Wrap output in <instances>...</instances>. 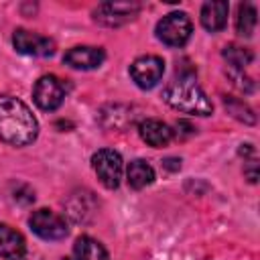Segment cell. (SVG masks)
I'll return each instance as SVG.
<instances>
[{
  "label": "cell",
  "instance_id": "1",
  "mask_svg": "<svg viewBox=\"0 0 260 260\" xmlns=\"http://www.w3.org/2000/svg\"><path fill=\"white\" fill-rule=\"evenodd\" d=\"M37 134L39 124L30 108L14 95H0V140L12 146H26L35 142Z\"/></svg>",
  "mask_w": 260,
  "mask_h": 260
},
{
  "label": "cell",
  "instance_id": "2",
  "mask_svg": "<svg viewBox=\"0 0 260 260\" xmlns=\"http://www.w3.org/2000/svg\"><path fill=\"white\" fill-rule=\"evenodd\" d=\"M162 98L171 108H175L183 114L209 116L213 112L211 100L205 95V91L201 89V85L195 81V77L191 73H183V75L175 77L165 87Z\"/></svg>",
  "mask_w": 260,
  "mask_h": 260
},
{
  "label": "cell",
  "instance_id": "3",
  "mask_svg": "<svg viewBox=\"0 0 260 260\" xmlns=\"http://www.w3.org/2000/svg\"><path fill=\"white\" fill-rule=\"evenodd\" d=\"M193 32L191 18L185 12H171L156 22V39L169 47H183Z\"/></svg>",
  "mask_w": 260,
  "mask_h": 260
},
{
  "label": "cell",
  "instance_id": "4",
  "mask_svg": "<svg viewBox=\"0 0 260 260\" xmlns=\"http://www.w3.org/2000/svg\"><path fill=\"white\" fill-rule=\"evenodd\" d=\"M91 167L106 189H116L122 179V156L112 148H100L91 156Z\"/></svg>",
  "mask_w": 260,
  "mask_h": 260
},
{
  "label": "cell",
  "instance_id": "5",
  "mask_svg": "<svg viewBox=\"0 0 260 260\" xmlns=\"http://www.w3.org/2000/svg\"><path fill=\"white\" fill-rule=\"evenodd\" d=\"M28 225L43 240H63L69 234L65 217H61L59 213H55L51 209H45V207L32 211V215L28 219Z\"/></svg>",
  "mask_w": 260,
  "mask_h": 260
},
{
  "label": "cell",
  "instance_id": "6",
  "mask_svg": "<svg viewBox=\"0 0 260 260\" xmlns=\"http://www.w3.org/2000/svg\"><path fill=\"white\" fill-rule=\"evenodd\" d=\"M165 73V61L156 55H142L130 65V77L140 89L154 87Z\"/></svg>",
  "mask_w": 260,
  "mask_h": 260
},
{
  "label": "cell",
  "instance_id": "7",
  "mask_svg": "<svg viewBox=\"0 0 260 260\" xmlns=\"http://www.w3.org/2000/svg\"><path fill=\"white\" fill-rule=\"evenodd\" d=\"M32 100L41 110L53 112L65 100V85L55 75H43L32 87Z\"/></svg>",
  "mask_w": 260,
  "mask_h": 260
},
{
  "label": "cell",
  "instance_id": "8",
  "mask_svg": "<svg viewBox=\"0 0 260 260\" xmlns=\"http://www.w3.org/2000/svg\"><path fill=\"white\" fill-rule=\"evenodd\" d=\"M140 10L138 2H104L93 10V18L106 26H120L136 18Z\"/></svg>",
  "mask_w": 260,
  "mask_h": 260
},
{
  "label": "cell",
  "instance_id": "9",
  "mask_svg": "<svg viewBox=\"0 0 260 260\" xmlns=\"http://www.w3.org/2000/svg\"><path fill=\"white\" fill-rule=\"evenodd\" d=\"M12 45L18 53L30 55V57H49L55 53V41L37 32H30L26 28H16L12 35Z\"/></svg>",
  "mask_w": 260,
  "mask_h": 260
},
{
  "label": "cell",
  "instance_id": "10",
  "mask_svg": "<svg viewBox=\"0 0 260 260\" xmlns=\"http://www.w3.org/2000/svg\"><path fill=\"white\" fill-rule=\"evenodd\" d=\"M106 53L102 47H73L63 55V63L73 69H95L104 63Z\"/></svg>",
  "mask_w": 260,
  "mask_h": 260
},
{
  "label": "cell",
  "instance_id": "11",
  "mask_svg": "<svg viewBox=\"0 0 260 260\" xmlns=\"http://www.w3.org/2000/svg\"><path fill=\"white\" fill-rule=\"evenodd\" d=\"M138 134L140 138L152 146V148H162L173 140V130L169 124H165L162 120L156 118H146L138 124Z\"/></svg>",
  "mask_w": 260,
  "mask_h": 260
},
{
  "label": "cell",
  "instance_id": "12",
  "mask_svg": "<svg viewBox=\"0 0 260 260\" xmlns=\"http://www.w3.org/2000/svg\"><path fill=\"white\" fill-rule=\"evenodd\" d=\"M228 12H230V4L223 0H211L205 2L201 6V24L209 30V32H217L223 30L228 24Z\"/></svg>",
  "mask_w": 260,
  "mask_h": 260
},
{
  "label": "cell",
  "instance_id": "13",
  "mask_svg": "<svg viewBox=\"0 0 260 260\" xmlns=\"http://www.w3.org/2000/svg\"><path fill=\"white\" fill-rule=\"evenodd\" d=\"M24 250H26V244L22 234L6 223H0V258L6 260L12 256H22Z\"/></svg>",
  "mask_w": 260,
  "mask_h": 260
},
{
  "label": "cell",
  "instance_id": "14",
  "mask_svg": "<svg viewBox=\"0 0 260 260\" xmlns=\"http://www.w3.org/2000/svg\"><path fill=\"white\" fill-rule=\"evenodd\" d=\"M126 181L132 189H144L146 185H150L154 181V169L142 160V158H136L132 162H128V169H126Z\"/></svg>",
  "mask_w": 260,
  "mask_h": 260
},
{
  "label": "cell",
  "instance_id": "15",
  "mask_svg": "<svg viewBox=\"0 0 260 260\" xmlns=\"http://www.w3.org/2000/svg\"><path fill=\"white\" fill-rule=\"evenodd\" d=\"M73 256H75V260H110L106 248L89 236H81L75 240Z\"/></svg>",
  "mask_w": 260,
  "mask_h": 260
},
{
  "label": "cell",
  "instance_id": "16",
  "mask_svg": "<svg viewBox=\"0 0 260 260\" xmlns=\"http://www.w3.org/2000/svg\"><path fill=\"white\" fill-rule=\"evenodd\" d=\"M221 55L232 65V69H240V71H244V67L250 65L252 59H254V53L248 47H242V45H236V43L225 45L223 51H221Z\"/></svg>",
  "mask_w": 260,
  "mask_h": 260
},
{
  "label": "cell",
  "instance_id": "17",
  "mask_svg": "<svg viewBox=\"0 0 260 260\" xmlns=\"http://www.w3.org/2000/svg\"><path fill=\"white\" fill-rule=\"evenodd\" d=\"M256 8L252 4H240L238 6V16H236V30L240 37H252L256 28Z\"/></svg>",
  "mask_w": 260,
  "mask_h": 260
},
{
  "label": "cell",
  "instance_id": "18",
  "mask_svg": "<svg viewBox=\"0 0 260 260\" xmlns=\"http://www.w3.org/2000/svg\"><path fill=\"white\" fill-rule=\"evenodd\" d=\"M89 197H91L89 191H81V193H75V195L69 199V203H67L69 215H71L75 221H87V219L93 215L95 207H85V201H87Z\"/></svg>",
  "mask_w": 260,
  "mask_h": 260
},
{
  "label": "cell",
  "instance_id": "19",
  "mask_svg": "<svg viewBox=\"0 0 260 260\" xmlns=\"http://www.w3.org/2000/svg\"><path fill=\"white\" fill-rule=\"evenodd\" d=\"M225 108L230 110V114H232L234 118H238V120H242V122H246V124H254V122H256L254 112H252L244 102H240V100H228V98H225Z\"/></svg>",
  "mask_w": 260,
  "mask_h": 260
},
{
  "label": "cell",
  "instance_id": "20",
  "mask_svg": "<svg viewBox=\"0 0 260 260\" xmlns=\"http://www.w3.org/2000/svg\"><path fill=\"white\" fill-rule=\"evenodd\" d=\"M228 77H230L232 83H234L238 89H242L244 93H252V91H254V81H252L248 75H244V71H240V69H232V67H230Z\"/></svg>",
  "mask_w": 260,
  "mask_h": 260
},
{
  "label": "cell",
  "instance_id": "21",
  "mask_svg": "<svg viewBox=\"0 0 260 260\" xmlns=\"http://www.w3.org/2000/svg\"><path fill=\"white\" fill-rule=\"evenodd\" d=\"M162 167L169 169V171H179L181 169V158H165Z\"/></svg>",
  "mask_w": 260,
  "mask_h": 260
},
{
  "label": "cell",
  "instance_id": "22",
  "mask_svg": "<svg viewBox=\"0 0 260 260\" xmlns=\"http://www.w3.org/2000/svg\"><path fill=\"white\" fill-rule=\"evenodd\" d=\"M246 173H248V181H250V183H256V179H258V173H256V160H250V169H248Z\"/></svg>",
  "mask_w": 260,
  "mask_h": 260
},
{
  "label": "cell",
  "instance_id": "23",
  "mask_svg": "<svg viewBox=\"0 0 260 260\" xmlns=\"http://www.w3.org/2000/svg\"><path fill=\"white\" fill-rule=\"evenodd\" d=\"M6 260H24V256H12V258H6Z\"/></svg>",
  "mask_w": 260,
  "mask_h": 260
}]
</instances>
